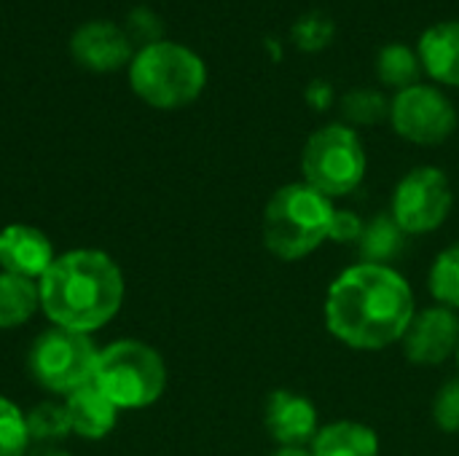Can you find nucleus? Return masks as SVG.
Here are the masks:
<instances>
[{
	"label": "nucleus",
	"mask_w": 459,
	"mask_h": 456,
	"mask_svg": "<svg viewBox=\"0 0 459 456\" xmlns=\"http://www.w3.org/2000/svg\"><path fill=\"white\" fill-rule=\"evenodd\" d=\"M390 124L409 142L441 145L457 129V110L441 89L414 83L390 99Z\"/></svg>",
	"instance_id": "nucleus-8"
},
{
	"label": "nucleus",
	"mask_w": 459,
	"mask_h": 456,
	"mask_svg": "<svg viewBox=\"0 0 459 456\" xmlns=\"http://www.w3.org/2000/svg\"><path fill=\"white\" fill-rule=\"evenodd\" d=\"M307 97H309V102H312V105L325 108V105H328V99L333 97V91H331V86H325V83H312V86H309V91H307Z\"/></svg>",
	"instance_id": "nucleus-28"
},
{
	"label": "nucleus",
	"mask_w": 459,
	"mask_h": 456,
	"mask_svg": "<svg viewBox=\"0 0 459 456\" xmlns=\"http://www.w3.org/2000/svg\"><path fill=\"white\" fill-rule=\"evenodd\" d=\"M406 237L409 234L395 223L393 215H377L363 226V237L358 242L363 263L390 266V261H395L403 253Z\"/></svg>",
	"instance_id": "nucleus-18"
},
{
	"label": "nucleus",
	"mask_w": 459,
	"mask_h": 456,
	"mask_svg": "<svg viewBox=\"0 0 459 456\" xmlns=\"http://www.w3.org/2000/svg\"><path fill=\"white\" fill-rule=\"evenodd\" d=\"M272 456H312V452L307 446H280L277 452H272Z\"/></svg>",
	"instance_id": "nucleus-29"
},
{
	"label": "nucleus",
	"mask_w": 459,
	"mask_h": 456,
	"mask_svg": "<svg viewBox=\"0 0 459 456\" xmlns=\"http://www.w3.org/2000/svg\"><path fill=\"white\" fill-rule=\"evenodd\" d=\"M32 456H70L67 452H62V449H54V446H40L38 452Z\"/></svg>",
	"instance_id": "nucleus-30"
},
{
	"label": "nucleus",
	"mask_w": 459,
	"mask_h": 456,
	"mask_svg": "<svg viewBox=\"0 0 459 456\" xmlns=\"http://www.w3.org/2000/svg\"><path fill=\"white\" fill-rule=\"evenodd\" d=\"M420 62L430 78L446 86H459V22H438L420 38Z\"/></svg>",
	"instance_id": "nucleus-15"
},
{
	"label": "nucleus",
	"mask_w": 459,
	"mask_h": 456,
	"mask_svg": "<svg viewBox=\"0 0 459 456\" xmlns=\"http://www.w3.org/2000/svg\"><path fill=\"white\" fill-rule=\"evenodd\" d=\"M430 293L441 306L459 309V242L446 247L430 269Z\"/></svg>",
	"instance_id": "nucleus-21"
},
{
	"label": "nucleus",
	"mask_w": 459,
	"mask_h": 456,
	"mask_svg": "<svg viewBox=\"0 0 459 456\" xmlns=\"http://www.w3.org/2000/svg\"><path fill=\"white\" fill-rule=\"evenodd\" d=\"M40 309V288L35 280L0 271V331H11L32 320Z\"/></svg>",
	"instance_id": "nucleus-17"
},
{
	"label": "nucleus",
	"mask_w": 459,
	"mask_h": 456,
	"mask_svg": "<svg viewBox=\"0 0 459 456\" xmlns=\"http://www.w3.org/2000/svg\"><path fill=\"white\" fill-rule=\"evenodd\" d=\"M420 54L414 48H409L406 43H387L379 56H377V73L382 78V83L403 91L414 83H420Z\"/></svg>",
	"instance_id": "nucleus-19"
},
{
	"label": "nucleus",
	"mask_w": 459,
	"mask_h": 456,
	"mask_svg": "<svg viewBox=\"0 0 459 456\" xmlns=\"http://www.w3.org/2000/svg\"><path fill=\"white\" fill-rule=\"evenodd\" d=\"M264 422L272 441H277L280 446H312L320 430L315 403L290 390H274L269 395Z\"/></svg>",
	"instance_id": "nucleus-12"
},
{
	"label": "nucleus",
	"mask_w": 459,
	"mask_h": 456,
	"mask_svg": "<svg viewBox=\"0 0 459 456\" xmlns=\"http://www.w3.org/2000/svg\"><path fill=\"white\" fill-rule=\"evenodd\" d=\"M94 384L118 409H145L164 395L167 366L145 341L121 339L100 349Z\"/></svg>",
	"instance_id": "nucleus-5"
},
{
	"label": "nucleus",
	"mask_w": 459,
	"mask_h": 456,
	"mask_svg": "<svg viewBox=\"0 0 459 456\" xmlns=\"http://www.w3.org/2000/svg\"><path fill=\"white\" fill-rule=\"evenodd\" d=\"M457 363H459V349H457Z\"/></svg>",
	"instance_id": "nucleus-31"
},
{
	"label": "nucleus",
	"mask_w": 459,
	"mask_h": 456,
	"mask_svg": "<svg viewBox=\"0 0 459 456\" xmlns=\"http://www.w3.org/2000/svg\"><path fill=\"white\" fill-rule=\"evenodd\" d=\"M304 183L333 196L352 194L366 177V151L358 132L347 124H328L317 129L301 151Z\"/></svg>",
	"instance_id": "nucleus-6"
},
{
	"label": "nucleus",
	"mask_w": 459,
	"mask_h": 456,
	"mask_svg": "<svg viewBox=\"0 0 459 456\" xmlns=\"http://www.w3.org/2000/svg\"><path fill=\"white\" fill-rule=\"evenodd\" d=\"M336 207L309 183L274 191L264 210V245L280 261H301L328 237Z\"/></svg>",
	"instance_id": "nucleus-3"
},
{
	"label": "nucleus",
	"mask_w": 459,
	"mask_h": 456,
	"mask_svg": "<svg viewBox=\"0 0 459 456\" xmlns=\"http://www.w3.org/2000/svg\"><path fill=\"white\" fill-rule=\"evenodd\" d=\"M433 419L444 433H459V379L446 382L436 395Z\"/></svg>",
	"instance_id": "nucleus-25"
},
{
	"label": "nucleus",
	"mask_w": 459,
	"mask_h": 456,
	"mask_svg": "<svg viewBox=\"0 0 459 456\" xmlns=\"http://www.w3.org/2000/svg\"><path fill=\"white\" fill-rule=\"evenodd\" d=\"M30 443L24 414L16 403L0 395V456H24Z\"/></svg>",
	"instance_id": "nucleus-23"
},
{
	"label": "nucleus",
	"mask_w": 459,
	"mask_h": 456,
	"mask_svg": "<svg viewBox=\"0 0 459 456\" xmlns=\"http://www.w3.org/2000/svg\"><path fill=\"white\" fill-rule=\"evenodd\" d=\"M449 177L436 167H417L398 183L393 194V218L406 234H430L452 212Z\"/></svg>",
	"instance_id": "nucleus-9"
},
{
	"label": "nucleus",
	"mask_w": 459,
	"mask_h": 456,
	"mask_svg": "<svg viewBox=\"0 0 459 456\" xmlns=\"http://www.w3.org/2000/svg\"><path fill=\"white\" fill-rule=\"evenodd\" d=\"M54 258H56L54 247L40 228L13 223L0 231V269L3 271L38 282L48 271Z\"/></svg>",
	"instance_id": "nucleus-13"
},
{
	"label": "nucleus",
	"mask_w": 459,
	"mask_h": 456,
	"mask_svg": "<svg viewBox=\"0 0 459 456\" xmlns=\"http://www.w3.org/2000/svg\"><path fill=\"white\" fill-rule=\"evenodd\" d=\"M24 419H27V433H30L32 443L54 446V443L65 441L67 435H73L65 403H51V400L38 403L30 414H24Z\"/></svg>",
	"instance_id": "nucleus-20"
},
{
	"label": "nucleus",
	"mask_w": 459,
	"mask_h": 456,
	"mask_svg": "<svg viewBox=\"0 0 459 456\" xmlns=\"http://www.w3.org/2000/svg\"><path fill=\"white\" fill-rule=\"evenodd\" d=\"M40 309L56 325L78 333H94L110 323L124 304V274L108 253L70 250L56 255L38 280Z\"/></svg>",
	"instance_id": "nucleus-2"
},
{
	"label": "nucleus",
	"mask_w": 459,
	"mask_h": 456,
	"mask_svg": "<svg viewBox=\"0 0 459 456\" xmlns=\"http://www.w3.org/2000/svg\"><path fill=\"white\" fill-rule=\"evenodd\" d=\"M100 349L89 333L48 328L43 331L30 349V374L32 379L56 395H70L83 384L94 382Z\"/></svg>",
	"instance_id": "nucleus-7"
},
{
	"label": "nucleus",
	"mask_w": 459,
	"mask_h": 456,
	"mask_svg": "<svg viewBox=\"0 0 459 456\" xmlns=\"http://www.w3.org/2000/svg\"><path fill=\"white\" fill-rule=\"evenodd\" d=\"M414 314L411 285L393 266H350L333 280L325 298L328 331L342 344L363 352H379L401 341Z\"/></svg>",
	"instance_id": "nucleus-1"
},
{
	"label": "nucleus",
	"mask_w": 459,
	"mask_h": 456,
	"mask_svg": "<svg viewBox=\"0 0 459 456\" xmlns=\"http://www.w3.org/2000/svg\"><path fill=\"white\" fill-rule=\"evenodd\" d=\"M312 456H379V438L368 425L360 422H333L317 430Z\"/></svg>",
	"instance_id": "nucleus-16"
},
{
	"label": "nucleus",
	"mask_w": 459,
	"mask_h": 456,
	"mask_svg": "<svg viewBox=\"0 0 459 456\" xmlns=\"http://www.w3.org/2000/svg\"><path fill=\"white\" fill-rule=\"evenodd\" d=\"M403 355L414 366H438L457 355L459 349V317L449 306H430L414 314L411 325L406 328Z\"/></svg>",
	"instance_id": "nucleus-10"
},
{
	"label": "nucleus",
	"mask_w": 459,
	"mask_h": 456,
	"mask_svg": "<svg viewBox=\"0 0 459 456\" xmlns=\"http://www.w3.org/2000/svg\"><path fill=\"white\" fill-rule=\"evenodd\" d=\"M363 220L355 215V212H350V210H336L333 212V223H331V237L328 239H333V242H360V237H363Z\"/></svg>",
	"instance_id": "nucleus-27"
},
{
	"label": "nucleus",
	"mask_w": 459,
	"mask_h": 456,
	"mask_svg": "<svg viewBox=\"0 0 459 456\" xmlns=\"http://www.w3.org/2000/svg\"><path fill=\"white\" fill-rule=\"evenodd\" d=\"M126 35H129V40L132 38L143 40V46L156 43V40H161L159 38L161 35V22L156 19V13L151 8H134L129 13V19H126Z\"/></svg>",
	"instance_id": "nucleus-26"
},
{
	"label": "nucleus",
	"mask_w": 459,
	"mask_h": 456,
	"mask_svg": "<svg viewBox=\"0 0 459 456\" xmlns=\"http://www.w3.org/2000/svg\"><path fill=\"white\" fill-rule=\"evenodd\" d=\"M342 113L352 124H379L390 118V99L377 89H352L342 99Z\"/></svg>",
	"instance_id": "nucleus-22"
},
{
	"label": "nucleus",
	"mask_w": 459,
	"mask_h": 456,
	"mask_svg": "<svg viewBox=\"0 0 459 456\" xmlns=\"http://www.w3.org/2000/svg\"><path fill=\"white\" fill-rule=\"evenodd\" d=\"M73 59L91 73H113L132 62V40L113 22H86L70 38Z\"/></svg>",
	"instance_id": "nucleus-11"
},
{
	"label": "nucleus",
	"mask_w": 459,
	"mask_h": 456,
	"mask_svg": "<svg viewBox=\"0 0 459 456\" xmlns=\"http://www.w3.org/2000/svg\"><path fill=\"white\" fill-rule=\"evenodd\" d=\"M333 38V22L325 19L323 13H304L296 27H293V40L301 46V48H309V51H317L323 48L328 40Z\"/></svg>",
	"instance_id": "nucleus-24"
},
{
	"label": "nucleus",
	"mask_w": 459,
	"mask_h": 456,
	"mask_svg": "<svg viewBox=\"0 0 459 456\" xmlns=\"http://www.w3.org/2000/svg\"><path fill=\"white\" fill-rule=\"evenodd\" d=\"M65 409H67V417H70L73 435H78L83 441L108 438L113 433V427L118 422V411H121L110 398H105L100 392V387L94 382L78 387L75 392H70L65 398Z\"/></svg>",
	"instance_id": "nucleus-14"
},
{
	"label": "nucleus",
	"mask_w": 459,
	"mask_h": 456,
	"mask_svg": "<svg viewBox=\"0 0 459 456\" xmlns=\"http://www.w3.org/2000/svg\"><path fill=\"white\" fill-rule=\"evenodd\" d=\"M132 91L159 110H178L191 105L204 83L207 67L196 51L172 40L143 46L129 62Z\"/></svg>",
	"instance_id": "nucleus-4"
}]
</instances>
